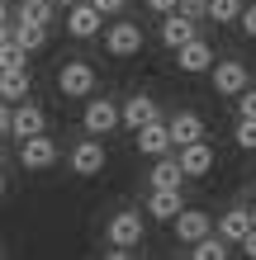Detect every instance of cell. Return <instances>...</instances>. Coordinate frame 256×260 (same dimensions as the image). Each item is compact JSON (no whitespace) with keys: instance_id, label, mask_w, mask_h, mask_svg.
I'll return each instance as SVG.
<instances>
[{"instance_id":"cell-1","label":"cell","mask_w":256,"mask_h":260,"mask_svg":"<svg viewBox=\"0 0 256 260\" xmlns=\"http://www.w3.org/2000/svg\"><path fill=\"white\" fill-rule=\"evenodd\" d=\"M0 128H5V137H19V142H24V137H34V133H48V114H43L34 100H19V104L5 100Z\"/></svg>"},{"instance_id":"cell-2","label":"cell","mask_w":256,"mask_h":260,"mask_svg":"<svg viewBox=\"0 0 256 260\" xmlns=\"http://www.w3.org/2000/svg\"><path fill=\"white\" fill-rule=\"evenodd\" d=\"M57 156H62V151H57V142L48 133H34V137L19 142V166L24 171H48V166H57Z\"/></svg>"},{"instance_id":"cell-3","label":"cell","mask_w":256,"mask_h":260,"mask_svg":"<svg viewBox=\"0 0 256 260\" xmlns=\"http://www.w3.org/2000/svg\"><path fill=\"white\" fill-rule=\"evenodd\" d=\"M57 90H62L67 100L95 95V67H90V62H67L62 71H57Z\"/></svg>"},{"instance_id":"cell-4","label":"cell","mask_w":256,"mask_h":260,"mask_svg":"<svg viewBox=\"0 0 256 260\" xmlns=\"http://www.w3.org/2000/svg\"><path fill=\"white\" fill-rule=\"evenodd\" d=\"M100 28H104V10L95 5V0H81V5L67 10V34H71V38L86 43V38H95Z\"/></svg>"},{"instance_id":"cell-5","label":"cell","mask_w":256,"mask_h":260,"mask_svg":"<svg viewBox=\"0 0 256 260\" xmlns=\"http://www.w3.org/2000/svg\"><path fill=\"white\" fill-rule=\"evenodd\" d=\"M119 123H124V109H119L114 100H90L86 114H81V128L95 133V137H100V133H114Z\"/></svg>"},{"instance_id":"cell-6","label":"cell","mask_w":256,"mask_h":260,"mask_svg":"<svg viewBox=\"0 0 256 260\" xmlns=\"http://www.w3.org/2000/svg\"><path fill=\"white\" fill-rule=\"evenodd\" d=\"M104 48H109V57H133V52H143V28L133 24V19H119L109 34H104Z\"/></svg>"},{"instance_id":"cell-7","label":"cell","mask_w":256,"mask_h":260,"mask_svg":"<svg viewBox=\"0 0 256 260\" xmlns=\"http://www.w3.org/2000/svg\"><path fill=\"white\" fill-rule=\"evenodd\" d=\"M209 81H214V95H242V90L251 85V71L242 62H218L214 71H209Z\"/></svg>"},{"instance_id":"cell-8","label":"cell","mask_w":256,"mask_h":260,"mask_svg":"<svg viewBox=\"0 0 256 260\" xmlns=\"http://www.w3.org/2000/svg\"><path fill=\"white\" fill-rule=\"evenodd\" d=\"M176 147V137H171V123H161V118H152V123H143L138 128V151L143 156H166V151Z\"/></svg>"},{"instance_id":"cell-9","label":"cell","mask_w":256,"mask_h":260,"mask_svg":"<svg viewBox=\"0 0 256 260\" xmlns=\"http://www.w3.org/2000/svg\"><path fill=\"white\" fill-rule=\"evenodd\" d=\"M171 227H176V241H180V246H194V241H204L209 232H214V222H209L204 208H185Z\"/></svg>"},{"instance_id":"cell-10","label":"cell","mask_w":256,"mask_h":260,"mask_svg":"<svg viewBox=\"0 0 256 260\" xmlns=\"http://www.w3.org/2000/svg\"><path fill=\"white\" fill-rule=\"evenodd\" d=\"M71 171H76V175H100L104 171V142H100L95 133H90L86 142L71 147Z\"/></svg>"},{"instance_id":"cell-11","label":"cell","mask_w":256,"mask_h":260,"mask_svg":"<svg viewBox=\"0 0 256 260\" xmlns=\"http://www.w3.org/2000/svg\"><path fill=\"white\" fill-rule=\"evenodd\" d=\"M138 241H143V218L133 208L114 213L109 218V246H138Z\"/></svg>"},{"instance_id":"cell-12","label":"cell","mask_w":256,"mask_h":260,"mask_svg":"<svg viewBox=\"0 0 256 260\" xmlns=\"http://www.w3.org/2000/svg\"><path fill=\"white\" fill-rule=\"evenodd\" d=\"M176 62H180V71H185V76H200V71H214V48H209L204 38H190L185 48L176 52Z\"/></svg>"},{"instance_id":"cell-13","label":"cell","mask_w":256,"mask_h":260,"mask_svg":"<svg viewBox=\"0 0 256 260\" xmlns=\"http://www.w3.org/2000/svg\"><path fill=\"white\" fill-rule=\"evenodd\" d=\"M190 38H194V19H190L185 10H171L166 19H161V43H166L171 52H180Z\"/></svg>"},{"instance_id":"cell-14","label":"cell","mask_w":256,"mask_h":260,"mask_svg":"<svg viewBox=\"0 0 256 260\" xmlns=\"http://www.w3.org/2000/svg\"><path fill=\"white\" fill-rule=\"evenodd\" d=\"M180 180H185L180 156H157V166L147 171V185H152V189H180Z\"/></svg>"},{"instance_id":"cell-15","label":"cell","mask_w":256,"mask_h":260,"mask_svg":"<svg viewBox=\"0 0 256 260\" xmlns=\"http://www.w3.org/2000/svg\"><path fill=\"white\" fill-rule=\"evenodd\" d=\"M147 213H152L157 222H176L180 213H185V199H180V189H152V199H147Z\"/></svg>"},{"instance_id":"cell-16","label":"cell","mask_w":256,"mask_h":260,"mask_svg":"<svg viewBox=\"0 0 256 260\" xmlns=\"http://www.w3.org/2000/svg\"><path fill=\"white\" fill-rule=\"evenodd\" d=\"M218 232L228 237V241H237V246H242V241L256 232V218H251V208H228V213H223V222H218Z\"/></svg>"},{"instance_id":"cell-17","label":"cell","mask_w":256,"mask_h":260,"mask_svg":"<svg viewBox=\"0 0 256 260\" xmlns=\"http://www.w3.org/2000/svg\"><path fill=\"white\" fill-rule=\"evenodd\" d=\"M171 137H176V147L200 142V137H204V118L194 114V109H180V114H171Z\"/></svg>"},{"instance_id":"cell-18","label":"cell","mask_w":256,"mask_h":260,"mask_svg":"<svg viewBox=\"0 0 256 260\" xmlns=\"http://www.w3.org/2000/svg\"><path fill=\"white\" fill-rule=\"evenodd\" d=\"M180 166H185V175H209V166H214V147L204 142H190V147H180Z\"/></svg>"},{"instance_id":"cell-19","label":"cell","mask_w":256,"mask_h":260,"mask_svg":"<svg viewBox=\"0 0 256 260\" xmlns=\"http://www.w3.org/2000/svg\"><path fill=\"white\" fill-rule=\"evenodd\" d=\"M152 118H157V100H152V95H128V104H124V123H128L133 133H138L143 123H152Z\"/></svg>"},{"instance_id":"cell-20","label":"cell","mask_w":256,"mask_h":260,"mask_svg":"<svg viewBox=\"0 0 256 260\" xmlns=\"http://www.w3.org/2000/svg\"><path fill=\"white\" fill-rule=\"evenodd\" d=\"M14 43L29 52H38L43 43H48V24H34V19H14Z\"/></svg>"},{"instance_id":"cell-21","label":"cell","mask_w":256,"mask_h":260,"mask_svg":"<svg viewBox=\"0 0 256 260\" xmlns=\"http://www.w3.org/2000/svg\"><path fill=\"white\" fill-rule=\"evenodd\" d=\"M0 100H10V104L29 100V67H24V71H5V76H0Z\"/></svg>"},{"instance_id":"cell-22","label":"cell","mask_w":256,"mask_h":260,"mask_svg":"<svg viewBox=\"0 0 256 260\" xmlns=\"http://www.w3.org/2000/svg\"><path fill=\"white\" fill-rule=\"evenodd\" d=\"M52 10H57V0H19V10H14V19H34V24H52Z\"/></svg>"},{"instance_id":"cell-23","label":"cell","mask_w":256,"mask_h":260,"mask_svg":"<svg viewBox=\"0 0 256 260\" xmlns=\"http://www.w3.org/2000/svg\"><path fill=\"white\" fill-rule=\"evenodd\" d=\"M242 0H209V19L214 24H242Z\"/></svg>"},{"instance_id":"cell-24","label":"cell","mask_w":256,"mask_h":260,"mask_svg":"<svg viewBox=\"0 0 256 260\" xmlns=\"http://www.w3.org/2000/svg\"><path fill=\"white\" fill-rule=\"evenodd\" d=\"M190 251H194V260H223V255H228V237H223V232H218V237L209 232L204 241H194Z\"/></svg>"},{"instance_id":"cell-25","label":"cell","mask_w":256,"mask_h":260,"mask_svg":"<svg viewBox=\"0 0 256 260\" xmlns=\"http://www.w3.org/2000/svg\"><path fill=\"white\" fill-rule=\"evenodd\" d=\"M233 142L242 147V151H256V118H237V133H233Z\"/></svg>"},{"instance_id":"cell-26","label":"cell","mask_w":256,"mask_h":260,"mask_svg":"<svg viewBox=\"0 0 256 260\" xmlns=\"http://www.w3.org/2000/svg\"><path fill=\"white\" fill-rule=\"evenodd\" d=\"M237 114H242V118H256V90H251V85L237 95Z\"/></svg>"},{"instance_id":"cell-27","label":"cell","mask_w":256,"mask_h":260,"mask_svg":"<svg viewBox=\"0 0 256 260\" xmlns=\"http://www.w3.org/2000/svg\"><path fill=\"white\" fill-rule=\"evenodd\" d=\"M180 10H185L190 19H204V14H209V0H180Z\"/></svg>"},{"instance_id":"cell-28","label":"cell","mask_w":256,"mask_h":260,"mask_svg":"<svg viewBox=\"0 0 256 260\" xmlns=\"http://www.w3.org/2000/svg\"><path fill=\"white\" fill-rule=\"evenodd\" d=\"M242 34H247V38H256V5H247V10H242Z\"/></svg>"},{"instance_id":"cell-29","label":"cell","mask_w":256,"mask_h":260,"mask_svg":"<svg viewBox=\"0 0 256 260\" xmlns=\"http://www.w3.org/2000/svg\"><path fill=\"white\" fill-rule=\"evenodd\" d=\"M95 5H100L104 14H124V5H128V0H95Z\"/></svg>"},{"instance_id":"cell-30","label":"cell","mask_w":256,"mask_h":260,"mask_svg":"<svg viewBox=\"0 0 256 260\" xmlns=\"http://www.w3.org/2000/svg\"><path fill=\"white\" fill-rule=\"evenodd\" d=\"M147 5H152L157 14H171V10H180V0H147Z\"/></svg>"},{"instance_id":"cell-31","label":"cell","mask_w":256,"mask_h":260,"mask_svg":"<svg viewBox=\"0 0 256 260\" xmlns=\"http://www.w3.org/2000/svg\"><path fill=\"white\" fill-rule=\"evenodd\" d=\"M242 251H247V255H251V260H256V232H251V237H247V241H242Z\"/></svg>"},{"instance_id":"cell-32","label":"cell","mask_w":256,"mask_h":260,"mask_svg":"<svg viewBox=\"0 0 256 260\" xmlns=\"http://www.w3.org/2000/svg\"><path fill=\"white\" fill-rule=\"evenodd\" d=\"M57 5H67V10H71V5H81V0H57Z\"/></svg>"},{"instance_id":"cell-33","label":"cell","mask_w":256,"mask_h":260,"mask_svg":"<svg viewBox=\"0 0 256 260\" xmlns=\"http://www.w3.org/2000/svg\"><path fill=\"white\" fill-rule=\"evenodd\" d=\"M251 218H256V208H251Z\"/></svg>"}]
</instances>
